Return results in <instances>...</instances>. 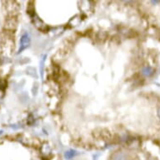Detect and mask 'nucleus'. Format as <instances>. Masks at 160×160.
Segmentation results:
<instances>
[{"label":"nucleus","mask_w":160,"mask_h":160,"mask_svg":"<svg viewBox=\"0 0 160 160\" xmlns=\"http://www.w3.org/2000/svg\"><path fill=\"white\" fill-rule=\"evenodd\" d=\"M159 118H160V109L159 110Z\"/></svg>","instance_id":"f257e3e1"}]
</instances>
